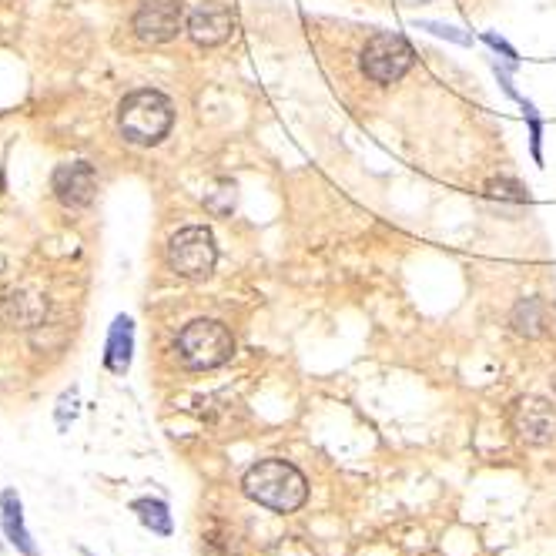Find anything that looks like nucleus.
<instances>
[{
  "instance_id": "obj_11",
  "label": "nucleus",
  "mask_w": 556,
  "mask_h": 556,
  "mask_svg": "<svg viewBox=\"0 0 556 556\" xmlns=\"http://www.w3.org/2000/svg\"><path fill=\"white\" fill-rule=\"evenodd\" d=\"M510 329L520 339H543L550 332V305L540 295H523L510 309Z\"/></svg>"
},
{
  "instance_id": "obj_15",
  "label": "nucleus",
  "mask_w": 556,
  "mask_h": 556,
  "mask_svg": "<svg viewBox=\"0 0 556 556\" xmlns=\"http://www.w3.org/2000/svg\"><path fill=\"white\" fill-rule=\"evenodd\" d=\"M523 108V121H526V131H530V155H533V165L543 168V118L540 111H536L533 101H520Z\"/></svg>"
},
{
  "instance_id": "obj_8",
  "label": "nucleus",
  "mask_w": 556,
  "mask_h": 556,
  "mask_svg": "<svg viewBox=\"0 0 556 556\" xmlns=\"http://www.w3.org/2000/svg\"><path fill=\"white\" fill-rule=\"evenodd\" d=\"M51 191L64 208H88L98 195V171L88 161H71V165L54 168Z\"/></svg>"
},
{
  "instance_id": "obj_3",
  "label": "nucleus",
  "mask_w": 556,
  "mask_h": 556,
  "mask_svg": "<svg viewBox=\"0 0 556 556\" xmlns=\"http://www.w3.org/2000/svg\"><path fill=\"white\" fill-rule=\"evenodd\" d=\"M175 356L191 372L218 369L235 356V335L225 322L218 319H195L178 332Z\"/></svg>"
},
{
  "instance_id": "obj_4",
  "label": "nucleus",
  "mask_w": 556,
  "mask_h": 556,
  "mask_svg": "<svg viewBox=\"0 0 556 556\" xmlns=\"http://www.w3.org/2000/svg\"><path fill=\"white\" fill-rule=\"evenodd\" d=\"M412 64H416V51L406 41V34L396 31L372 34L366 47L359 51V71L366 74V81L382 84V88L399 84L412 71Z\"/></svg>"
},
{
  "instance_id": "obj_13",
  "label": "nucleus",
  "mask_w": 556,
  "mask_h": 556,
  "mask_svg": "<svg viewBox=\"0 0 556 556\" xmlns=\"http://www.w3.org/2000/svg\"><path fill=\"white\" fill-rule=\"evenodd\" d=\"M134 516H138V523L151 530L155 536H171L175 533V523H171V510L165 500H158V496H141V500L131 503Z\"/></svg>"
},
{
  "instance_id": "obj_18",
  "label": "nucleus",
  "mask_w": 556,
  "mask_h": 556,
  "mask_svg": "<svg viewBox=\"0 0 556 556\" xmlns=\"http://www.w3.org/2000/svg\"><path fill=\"white\" fill-rule=\"evenodd\" d=\"M272 556H312V550L305 546L302 540H295V536H289V540H282L272 550Z\"/></svg>"
},
{
  "instance_id": "obj_19",
  "label": "nucleus",
  "mask_w": 556,
  "mask_h": 556,
  "mask_svg": "<svg viewBox=\"0 0 556 556\" xmlns=\"http://www.w3.org/2000/svg\"><path fill=\"white\" fill-rule=\"evenodd\" d=\"M81 553H84V556H94V553H91V550H81Z\"/></svg>"
},
{
  "instance_id": "obj_5",
  "label": "nucleus",
  "mask_w": 556,
  "mask_h": 556,
  "mask_svg": "<svg viewBox=\"0 0 556 556\" xmlns=\"http://www.w3.org/2000/svg\"><path fill=\"white\" fill-rule=\"evenodd\" d=\"M165 258H168V268L178 278H188V282L208 278L218 265V245H215L212 228H205V225L178 228V232L168 238Z\"/></svg>"
},
{
  "instance_id": "obj_7",
  "label": "nucleus",
  "mask_w": 556,
  "mask_h": 556,
  "mask_svg": "<svg viewBox=\"0 0 556 556\" xmlns=\"http://www.w3.org/2000/svg\"><path fill=\"white\" fill-rule=\"evenodd\" d=\"M235 31V14L218 0H201L185 17V34L198 47H218L225 44Z\"/></svg>"
},
{
  "instance_id": "obj_6",
  "label": "nucleus",
  "mask_w": 556,
  "mask_h": 556,
  "mask_svg": "<svg viewBox=\"0 0 556 556\" xmlns=\"http://www.w3.org/2000/svg\"><path fill=\"white\" fill-rule=\"evenodd\" d=\"M181 0H141L131 14V31L141 44H168L185 31Z\"/></svg>"
},
{
  "instance_id": "obj_9",
  "label": "nucleus",
  "mask_w": 556,
  "mask_h": 556,
  "mask_svg": "<svg viewBox=\"0 0 556 556\" xmlns=\"http://www.w3.org/2000/svg\"><path fill=\"white\" fill-rule=\"evenodd\" d=\"M513 426L523 443L546 446L556 439V409L540 396H523L513 406Z\"/></svg>"
},
{
  "instance_id": "obj_16",
  "label": "nucleus",
  "mask_w": 556,
  "mask_h": 556,
  "mask_svg": "<svg viewBox=\"0 0 556 556\" xmlns=\"http://www.w3.org/2000/svg\"><path fill=\"white\" fill-rule=\"evenodd\" d=\"M419 31L439 37V41H449V44H459V47H469L473 44V34H466L463 27H453V24H443V21H416Z\"/></svg>"
},
{
  "instance_id": "obj_20",
  "label": "nucleus",
  "mask_w": 556,
  "mask_h": 556,
  "mask_svg": "<svg viewBox=\"0 0 556 556\" xmlns=\"http://www.w3.org/2000/svg\"><path fill=\"white\" fill-rule=\"evenodd\" d=\"M0 550H4V540H0Z\"/></svg>"
},
{
  "instance_id": "obj_2",
  "label": "nucleus",
  "mask_w": 556,
  "mask_h": 556,
  "mask_svg": "<svg viewBox=\"0 0 556 556\" xmlns=\"http://www.w3.org/2000/svg\"><path fill=\"white\" fill-rule=\"evenodd\" d=\"M171 124H175V104L158 88H138L118 104V131L128 145H161L168 138Z\"/></svg>"
},
{
  "instance_id": "obj_17",
  "label": "nucleus",
  "mask_w": 556,
  "mask_h": 556,
  "mask_svg": "<svg viewBox=\"0 0 556 556\" xmlns=\"http://www.w3.org/2000/svg\"><path fill=\"white\" fill-rule=\"evenodd\" d=\"M479 41H483L486 47H490V51H493L496 57H503L506 64H516V67H520V51H516V47H513L510 41H503L500 34L486 31V34H479Z\"/></svg>"
},
{
  "instance_id": "obj_14",
  "label": "nucleus",
  "mask_w": 556,
  "mask_h": 556,
  "mask_svg": "<svg viewBox=\"0 0 556 556\" xmlns=\"http://www.w3.org/2000/svg\"><path fill=\"white\" fill-rule=\"evenodd\" d=\"M483 195L500 208H526L530 205V191H526V185H520V181L510 178V175L490 178L483 185Z\"/></svg>"
},
{
  "instance_id": "obj_1",
  "label": "nucleus",
  "mask_w": 556,
  "mask_h": 556,
  "mask_svg": "<svg viewBox=\"0 0 556 556\" xmlns=\"http://www.w3.org/2000/svg\"><path fill=\"white\" fill-rule=\"evenodd\" d=\"M242 493L272 513H295L309 500V483H305L299 466H292L289 459L272 456V459H258L255 466L245 469Z\"/></svg>"
},
{
  "instance_id": "obj_12",
  "label": "nucleus",
  "mask_w": 556,
  "mask_h": 556,
  "mask_svg": "<svg viewBox=\"0 0 556 556\" xmlns=\"http://www.w3.org/2000/svg\"><path fill=\"white\" fill-rule=\"evenodd\" d=\"M134 356V322L128 315H118L108 332V345H104V369L114 376H124L131 369Z\"/></svg>"
},
{
  "instance_id": "obj_10",
  "label": "nucleus",
  "mask_w": 556,
  "mask_h": 556,
  "mask_svg": "<svg viewBox=\"0 0 556 556\" xmlns=\"http://www.w3.org/2000/svg\"><path fill=\"white\" fill-rule=\"evenodd\" d=\"M0 530H4V540L11 543L21 556H41L31 530H27L24 503H21V496H17V490L0 493Z\"/></svg>"
}]
</instances>
